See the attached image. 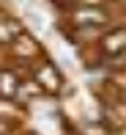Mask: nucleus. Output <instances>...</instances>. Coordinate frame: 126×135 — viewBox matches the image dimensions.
Instances as JSON below:
<instances>
[{
	"label": "nucleus",
	"mask_w": 126,
	"mask_h": 135,
	"mask_svg": "<svg viewBox=\"0 0 126 135\" xmlns=\"http://www.w3.org/2000/svg\"><path fill=\"white\" fill-rule=\"evenodd\" d=\"M85 6H96V3H101V0H82Z\"/></svg>",
	"instance_id": "1a4fd4ad"
},
{
	"label": "nucleus",
	"mask_w": 126,
	"mask_h": 135,
	"mask_svg": "<svg viewBox=\"0 0 126 135\" xmlns=\"http://www.w3.org/2000/svg\"><path fill=\"white\" fill-rule=\"evenodd\" d=\"M39 91H41L39 80H33V83H22L19 88H17V97H19V99H33V97H39Z\"/></svg>",
	"instance_id": "423d86ee"
},
{
	"label": "nucleus",
	"mask_w": 126,
	"mask_h": 135,
	"mask_svg": "<svg viewBox=\"0 0 126 135\" xmlns=\"http://www.w3.org/2000/svg\"><path fill=\"white\" fill-rule=\"evenodd\" d=\"M6 132V121H0V135H3Z\"/></svg>",
	"instance_id": "9d476101"
},
{
	"label": "nucleus",
	"mask_w": 126,
	"mask_h": 135,
	"mask_svg": "<svg viewBox=\"0 0 126 135\" xmlns=\"http://www.w3.org/2000/svg\"><path fill=\"white\" fill-rule=\"evenodd\" d=\"M14 113H17V105H11L8 97H0V119H8Z\"/></svg>",
	"instance_id": "6e6552de"
},
{
	"label": "nucleus",
	"mask_w": 126,
	"mask_h": 135,
	"mask_svg": "<svg viewBox=\"0 0 126 135\" xmlns=\"http://www.w3.org/2000/svg\"><path fill=\"white\" fill-rule=\"evenodd\" d=\"M123 47H126V30H115L104 36V52H121Z\"/></svg>",
	"instance_id": "20e7f679"
},
{
	"label": "nucleus",
	"mask_w": 126,
	"mask_h": 135,
	"mask_svg": "<svg viewBox=\"0 0 126 135\" xmlns=\"http://www.w3.org/2000/svg\"><path fill=\"white\" fill-rule=\"evenodd\" d=\"M17 33H19V25H17V22H11V20H0V41L14 39Z\"/></svg>",
	"instance_id": "0eeeda50"
},
{
	"label": "nucleus",
	"mask_w": 126,
	"mask_h": 135,
	"mask_svg": "<svg viewBox=\"0 0 126 135\" xmlns=\"http://www.w3.org/2000/svg\"><path fill=\"white\" fill-rule=\"evenodd\" d=\"M36 80H39L41 88H47V91H58V85H61V77H58V72H55V66L52 64H44L39 72H36Z\"/></svg>",
	"instance_id": "f257e3e1"
},
{
	"label": "nucleus",
	"mask_w": 126,
	"mask_h": 135,
	"mask_svg": "<svg viewBox=\"0 0 126 135\" xmlns=\"http://www.w3.org/2000/svg\"><path fill=\"white\" fill-rule=\"evenodd\" d=\"M17 88H19V80L14 77V72L3 69L0 72V97H17Z\"/></svg>",
	"instance_id": "7ed1b4c3"
},
{
	"label": "nucleus",
	"mask_w": 126,
	"mask_h": 135,
	"mask_svg": "<svg viewBox=\"0 0 126 135\" xmlns=\"http://www.w3.org/2000/svg\"><path fill=\"white\" fill-rule=\"evenodd\" d=\"M14 52L28 58V55H36V52H39V44H36L30 36H19V39H17V44H14Z\"/></svg>",
	"instance_id": "39448f33"
},
{
	"label": "nucleus",
	"mask_w": 126,
	"mask_h": 135,
	"mask_svg": "<svg viewBox=\"0 0 126 135\" xmlns=\"http://www.w3.org/2000/svg\"><path fill=\"white\" fill-rule=\"evenodd\" d=\"M74 22L77 25H101V22H107V17L99 8H80L74 11Z\"/></svg>",
	"instance_id": "f03ea898"
}]
</instances>
